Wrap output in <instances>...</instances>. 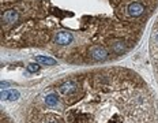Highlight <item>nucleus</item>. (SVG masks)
<instances>
[{
  "label": "nucleus",
  "instance_id": "f257e3e1",
  "mask_svg": "<svg viewBox=\"0 0 158 123\" xmlns=\"http://www.w3.org/2000/svg\"><path fill=\"white\" fill-rule=\"evenodd\" d=\"M19 123H158V97L136 71L105 67L45 84L16 108Z\"/></svg>",
  "mask_w": 158,
  "mask_h": 123
},
{
  "label": "nucleus",
  "instance_id": "f03ea898",
  "mask_svg": "<svg viewBox=\"0 0 158 123\" xmlns=\"http://www.w3.org/2000/svg\"><path fill=\"white\" fill-rule=\"evenodd\" d=\"M150 54H151V62H153V71L156 75V81L158 85V18L157 23L153 28L150 37Z\"/></svg>",
  "mask_w": 158,
  "mask_h": 123
},
{
  "label": "nucleus",
  "instance_id": "7ed1b4c3",
  "mask_svg": "<svg viewBox=\"0 0 158 123\" xmlns=\"http://www.w3.org/2000/svg\"><path fill=\"white\" fill-rule=\"evenodd\" d=\"M108 56H109V52L104 45L95 44L89 48V58H91L95 62H102L105 59H108Z\"/></svg>",
  "mask_w": 158,
  "mask_h": 123
},
{
  "label": "nucleus",
  "instance_id": "20e7f679",
  "mask_svg": "<svg viewBox=\"0 0 158 123\" xmlns=\"http://www.w3.org/2000/svg\"><path fill=\"white\" fill-rule=\"evenodd\" d=\"M19 21V12L16 10H4L3 11V15H2V25H3V29L7 30L10 26L15 25L16 22Z\"/></svg>",
  "mask_w": 158,
  "mask_h": 123
},
{
  "label": "nucleus",
  "instance_id": "39448f33",
  "mask_svg": "<svg viewBox=\"0 0 158 123\" xmlns=\"http://www.w3.org/2000/svg\"><path fill=\"white\" fill-rule=\"evenodd\" d=\"M74 37L70 32H57L55 34V38L53 41L56 42L57 45H61V46H67L68 44H71Z\"/></svg>",
  "mask_w": 158,
  "mask_h": 123
},
{
  "label": "nucleus",
  "instance_id": "423d86ee",
  "mask_svg": "<svg viewBox=\"0 0 158 123\" xmlns=\"http://www.w3.org/2000/svg\"><path fill=\"white\" fill-rule=\"evenodd\" d=\"M143 12H144V6L139 2L131 3L127 7V14L130 16H132V18H138V16H140Z\"/></svg>",
  "mask_w": 158,
  "mask_h": 123
},
{
  "label": "nucleus",
  "instance_id": "0eeeda50",
  "mask_svg": "<svg viewBox=\"0 0 158 123\" xmlns=\"http://www.w3.org/2000/svg\"><path fill=\"white\" fill-rule=\"evenodd\" d=\"M35 62L41 63V64H45V66H56L57 62L52 58H48V56H42V55H37L35 56Z\"/></svg>",
  "mask_w": 158,
  "mask_h": 123
},
{
  "label": "nucleus",
  "instance_id": "6e6552de",
  "mask_svg": "<svg viewBox=\"0 0 158 123\" xmlns=\"http://www.w3.org/2000/svg\"><path fill=\"white\" fill-rule=\"evenodd\" d=\"M27 70L30 72H35V71H38V70H40V66L38 64H29L27 66Z\"/></svg>",
  "mask_w": 158,
  "mask_h": 123
}]
</instances>
